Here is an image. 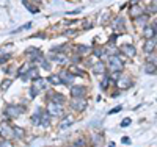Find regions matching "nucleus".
I'll return each instance as SVG.
<instances>
[{"label": "nucleus", "instance_id": "1", "mask_svg": "<svg viewBox=\"0 0 157 147\" xmlns=\"http://www.w3.org/2000/svg\"><path fill=\"white\" fill-rule=\"evenodd\" d=\"M105 64H107V71H110V72H123V69H124V60L121 55L109 57Z\"/></svg>", "mask_w": 157, "mask_h": 147}, {"label": "nucleus", "instance_id": "2", "mask_svg": "<svg viewBox=\"0 0 157 147\" xmlns=\"http://www.w3.org/2000/svg\"><path fill=\"white\" fill-rule=\"evenodd\" d=\"M22 113H25V106L24 105H16V103H11L5 108V116L8 119H16L19 117Z\"/></svg>", "mask_w": 157, "mask_h": 147}, {"label": "nucleus", "instance_id": "3", "mask_svg": "<svg viewBox=\"0 0 157 147\" xmlns=\"http://www.w3.org/2000/svg\"><path fill=\"white\" fill-rule=\"evenodd\" d=\"M24 55L29 58V61L35 66V63H41L43 61V52L39 50L38 47H30L24 52Z\"/></svg>", "mask_w": 157, "mask_h": 147}, {"label": "nucleus", "instance_id": "4", "mask_svg": "<svg viewBox=\"0 0 157 147\" xmlns=\"http://www.w3.org/2000/svg\"><path fill=\"white\" fill-rule=\"evenodd\" d=\"M0 138L2 139H11L14 138V131H13V125L6 121L0 122Z\"/></svg>", "mask_w": 157, "mask_h": 147}, {"label": "nucleus", "instance_id": "5", "mask_svg": "<svg viewBox=\"0 0 157 147\" xmlns=\"http://www.w3.org/2000/svg\"><path fill=\"white\" fill-rule=\"evenodd\" d=\"M46 111L49 113L50 117H60L63 116V105H58V103H54V102H47V106H46Z\"/></svg>", "mask_w": 157, "mask_h": 147}, {"label": "nucleus", "instance_id": "6", "mask_svg": "<svg viewBox=\"0 0 157 147\" xmlns=\"http://www.w3.org/2000/svg\"><path fill=\"white\" fill-rule=\"evenodd\" d=\"M69 94L72 99H83L86 96V88L83 85H72L69 88Z\"/></svg>", "mask_w": 157, "mask_h": 147}, {"label": "nucleus", "instance_id": "7", "mask_svg": "<svg viewBox=\"0 0 157 147\" xmlns=\"http://www.w3.org/2000/svg\"><path fill=\"white\" fill-rule=\"evenodd\" d=\"M58 77H60V80H61V83L64 85V86H72L74 85V80H75V77L68 71V69H63V71H60L58 72Z\"/></svg>", "mask_w": 157, "mask_h": 147}, {"label": "nucleus", "instance_id": "8", "mask_svg": "<svg viewBox=\"0 0 157 147\" xmlns=\"http://www.w3.org/2000/svg\"><path fill=\"white\" fill-rule=\"evenodd\" d=\"M115 85L120 88V91H126V89H129V88H132L134 82H132V78H130V77H127V75H121V77L115 82Z\"/></svg>", "mask_w": 157, "mask_h": 147}, {"label": "nucleus", "instance_id": "9", "mask_svg": "<svg viewBox=\"0 0 157 147\" xmlns=\"http://www.w3.org/2000/svg\"><path fill=\"white\" fill-rule=\"evenodd\" d=\"M69 105H71V108H72V110H75V111H78V113H82V111L86 110L88 102H86L85 97H83V99H72Z\"/></svg>", "mask_w": 157, "mask_h": 147}, {"label": "nucleus", "instance_id": "10", "mask_svg": "<svg viewBox=\"0 0 157 147\" xmlns=\"http://www.w3.org/2000/svg\"><path fill=\"white\" fill-rule=\"evenodd\" d=\"M120 52H121V55H124V57H127V58H134V57L137 55V49H135V46H132V44H124V46H121V47H120Z\"/></svg>", "mask_w": 157, "mask_h": 147}, {"label": "nucleus", "instance_id": "11", "mask_svg": "<svg viewBox=\"0 0 157 147\" xmlns=\"http://www.w3.org/2000/svg\"><path fill=\"white\" fill-rule=\"evenodd\" d=\"M91 71H93V74L94 75H104V74H107L109 71H107V64H105V61H102V60H99L93 68H91Z\"/></svg>", "mask_w": 157, "mask_h": 147}, {"label": "nucleus", "instance_id": "12", "mask_svg": "<svg viewBox=\"0 0 157 147\" xmlns=\"http://www.w3.org/2000/svg\"><path fill=\"white\" fill-rule=\"evenodd\" d=\"M157 49V38H151V39H146L145 41V46H143V50H145V53L148 55V53H152L155 52Z\"/></svg>", "mask_w": 157, "mask_h": 147}, {"label": "nucleus", "instance_id": "13", "mask_svg": "<svg viewBox=\"0 0 157 147\" xmlns=\"http://www.w3.org/2000/svg\"><path fill=\"white\" fill-rule=\"evenodd\" d=\"M33 86L38 89V91H43V89H47L50 85L47 82V78H43V77H38L33 80Z\"/></svg>", "mask_w": 157, "mask_h": 147}, {"label": "nucleus", "instance_id": "14", "mask_svg": "<svg viewBox=\"0 0 157 147\" xmlns=\"http://www.w3.org/2000/svg\"><path fill=\"white\" fill-rule=\"evenodd\" d=\"M141 14H145V8H141L140 5H130V9H129V16L130 17L137 19Z\"/></svg>", "mask_w": 157, "mask_h": 147}, {"label": "nucleus", "instance_id": "15", "mask_svg": "<svg viewBox=\"0 0 157 147\" xmlns=\"http://www.w3.org/2000/svg\"><path fill=\"white\" fill-rule=\"evenodd\" d=\"M74 116L72 114H68V116H64L63 119H61V122H60V130H66V128H69L72 124H74Z\"/></svg>", "mask_w": 157, "mask_h": 147}, {"label": "nucleus", "instance_id": "16", "mask_svg": "<svg viewBox=\"0 0 157 147\" xmlns=\"http://www.w3.org/2000/svg\"><path fill=\"white\" fill-rule=\"evenodd\" d=\"M91 50H93V47H90V46H75V53L77 55H80V57H88L91 55Z\"/></svg>", "mask_w": 157, "mask_h": 147}, {"label": "nucleus", "instance_id": "17", "mask_svg": "<svg viewBox=\"0 0 157 147\" xmlns=\"http://www.w3.org/2000/svg\"><path fill=\"white\" fill-rule=\"evenodd\" d=\"M39 77V72H38V68L36 66H33V68L25 74V75H22L21 77V80H24V82H27V80H35V78H38Z\"/></svg>", "mask_w": 157, "mask_h": 147}, {"label": "nucleus", "instance_id": "18", "mask_svg": "<svg viewBox=\"0 0 157 147\" xmlns=\"http://www.w3.org/2000/svg\"><path fill=\"white\" fill-rule=\"evenodd\" d=\"M43 108H36V111L33 113V116H32V119H30V122H32V125H35V127H39V124H41V114H43Z\"/></svg>", "mask_w": 157, "mask_h": 147}, {"label": "nucleus", "instance_id": "19", "mask_svg": "<svg viewBox=\"0 0 157 147\" xmlns=\"http://www.w3.org/2000/svg\"><path fill=\"white\" fill-rule=\"evenodd\" d=\"M112 28L120 30V31H124V19H123L121 16L115 17V19H113V22H112Z\"/></svg>", "mask_w": 157, "mask_h": 147}, {"label": "nucleus", "instance_id": "20", "mask_svg": "<svg viewBox=\"0 0 157 147\" xmlns=\"http://www.w3.org/2000/svg\"><path fill=\"white\" fill-rule=\"evenodd\" d=\"M32 68H33V64H32L30 61H25V63H24V64L21 66V68L17 69V74H16V75H17V77L21 78L22 75H25V74H27V72H29V71H30Z\"/></svg>", "mask_w": 157, "mask_h": 147}, {"label": "nucleus", "instance_id": "21", "mask_svg": "<svg viewBox=\"0 0 157 147\" xmlns=\"http://www.w3.org/2000/svg\"><path fill=\"white\" fill-rule=\"evenodd\" d=\"M50 58H52V61H55L58 64H66L68 60H69L64 53H55V55H50Z\"/></svg>", "mask_w": 157, "mask_h": 147}, {"label": "nucleus", "instance_id": "22", "mask_svg": "<svg viewBox=\"0 0 157 147\" xmlns=\"http://www.w3.org/2000/svg\"><path fill=\"white\" fill-rule=\"evenodd\" d=\"M143 72L149 74V75H155L157 74V66L152 64V63H145V66H143Z\"/></svg>", "mask_w": 157, "mask_h": 147}, {"label": "nucleus", "instance_id": "23", "mask_svg": "<svg viewBox=\"0 0 157 147\" xmlns=\"http://www.w3.org/2000/svg\"><path fill=\"white\" fill-rule=\"evenodd\" d=\"M49 100L54 102V103H58V105H63L64 103V96L61 94V92H52V96H50Z\"/></svg>", "mask_w": 157, "mask_h": 147}, {"label": "nucleus", "instance_id": "24", "mask_svg": "<svg viewBox=\"0 0 157 147\" xmlns=\"http://www.w3.org/2000/svg\"><path fill=\"white\" fill-rule=\"evenodd\" d=\"M47 82H49V85H50V86H58V85H63V83H61V80H60V77H58V74H50V75L47 77Z\"/></svg>", "mask_w": 157, "mask_h": 147}, {"label": "nucleus", "instance_id": "25", "mask_svg": "<svg viewBox=\"0 0 157 147\" xmlns=\"http://www.w3.org/2000/svg\"><path fill=\"white\" fill-rule=\"evenodd\" d=\"M110 83H113V82H112V78H110V74H109V72H107V74H104V75H102V82H101V89H102V91H105V89L109 88Z\"/></svg>", "mask_w": 157, "mask_h": 147}, {"label": "nucleus", "instance_id": "26", "mask_svg": "<svg viewBox=\"0 0 157 147\" xmlns=\"http://www.w3.org/2000/svg\"><path fill=\"white\" fill-rule=\"evenodd\" d=\"M148 22H149V16L146 14H141V16H138L137 19H134V24H137V25H143V27H146L148 25Z\"/></svg>", "mask_w": 157, "mask_h": 147}, {"label": "nucleus", "instance_id": "27", "mask_svg": "<svg viewBox=\"0 0 157 147\" xmlns=\"http://www.w3.org/2000/svg\"><path fill=\"white\" fill-rule=\"evenodd\" d=\"M39 125H41L43 128H47L49 125H50V116H49V113L44 110L43 111V114H41V124H39Z\"/></svg>", "mask_w": 157, "mask_h": 147}, {"label": "nucleus", "instance_id": "28", "mask_svg": "<svg viewBox=\"0 0 157 147\" xmlns=\"http://www.w3.org/2000/svg\"><path fill=\"white\" fill-rule=\"evenodd\" d=\"M143 36H145V39H151V38H155V33H154V30L151 28V25H146V27H143Z\"/></svg>", "mask_w": 157, "mask_h": 147}, {"label": "nucleus", "instance_id": "29", "mask_svg": "<svg viewBox=\"0 0 157 147\" xmlns=\"http://www.w3.org/2000/svg\"><path fill=\"white\" fill-rule=\"evenodd\" d=\"M22 5H24L25 8H27V9L32 13V14H36V13L39 11V9H38V6H36V5H32V3L29 2V0H22Z\"/></svg>", "mask_w": 157, "mask_h": 147}, {"label": "nucleus", "instance_id": "30", "mask_svg": "<svg viewBox=\"0 0 157 147\" xmlns=\"http://www.w3.org/2000/svg\"><path fill=\"white\" fill-rule=\"evenodd\" d=\"M13 131H14V138H24L25 136V130L19 125H13Z\"/></svg>", "mask_w": 157, "mask_h": 147}, {"label": "nucleus", "instance_id": "31", "mask_svg": "<svg viewBox=\"0 0 157 147\" xmlns=\"http://www.w3.org/2000/svg\"><path fill=\"white\" fill-rule=\"evenodd\" d=\"M68 71H69V72H71L74 77H75V75H78V77H83V71H82V69H78V68H77V64H71Z\"/></svg>", "mask_w": 157, "mask_h": 147}, {"label": "nucleus", "instance_id": "32", "mask_svg": "<svg viewBox=\"0 0 157 147\" xmlns=\"http://www.w3.org/2000/svg\"><path fill=\"white\" fill-rule=\"evenodd\" d=\"M86 145H88V141H86L83 136L77 138V139L72 142V147H86Z\"/></svg>", "mask_w": 157, "mask_h": 147}, {"label": "nucleus", "instance_id": "33", "mask_svg": "<svg viewBox=\"0 0 157 147\" xmlns=\"http://www.w3.org/2000/svg\"><path fill=\"white\" fill-rule=\"evenodd\" d=\"M145 13H146L148 16H149V14H155V13H157V0H152L151 5H149V8L145 9Z\"/></svg>", "mask_w": 157, "mask_h": 147}, {"label": "nucleus", "instance_id": "34", "mask_svg": "<svg viewBox=\"0 0 157 147\" xmlns=\"http://www.w3.org/2000/svg\"><path fill=\"white\" fill-rule=\"evenodd\" d=\"M146 63H152V64L157 66V55H155V52L148 53V55H146Z\"/></svg>", "mask_w": 157, "mask_h": 147}, {"label": "nucleus", "instance_id": "35", "mask_svg": "<svg viewBox=\"0 0 157 147\" xmlns=\"http://www.w3.org/2000/svg\"><path fill=\"white\" fill-rule=\"evenodd\" d=\"M11 85H13V80H11V78H5L3 82H2V86H0V89H2V91H6Z\"/></svg>", "mask_w": 157, "mask_h": 147}, {"label": "nucleus", "instance_id": "36", "mask_svg": "<svg viewBox=\"0 0 157 147\" xmlns=\"http://www.w3.org/2000/svg\"><path fill=\"white\" fill-rule=\"evenodd\" d=\"M38 94H39V91H38V89H36V88L32 85V86L29 88V97H30V99H35Z\"/></svg>", "mask_w": 157, "mask_h": 147}, {"label": "nucleus", "instance_id": "37", "mask_svg": "<svg viewBox=\"0 0 157 147\" xmlns=\"http://www.w3.org/2000/svg\"><path fill=\"white\" fill-rule=\"evenodd\" d=\"M102 135H101V133H94V135H93V144H101L102 142Z\"/></svg>", "mask_w": 157, "mask_h": 147}, {"label": "nucleus", "instance_id": "38", "mask_svg": "<svg viewBox=\"0 0 157 147\" xmlns=\"http://www.w3.org/2000/svg\"><path fill=\"white\" fill-rule=\"evenodd\" d=\"M8 60H11V53H3V55H0V64H5Z\"/></svg>", "mask_w": 157, "mask_h": 147}, {"label": "nucleus", "instance_id": "39", "mask_svg": "<svg viewBox=\"0 0 157 147\" xmlns=\"http://www.w3.org/2000/svg\"><path fill=\"white\" fill-rule=\"evenodd\" d=\"M41 68H43L44 71H47V72H49V71L52 69V66H50V63H49V61L43 60V61H41Z\"/></svg>", "mask_w": 157, "mask_h": 147}, {"label": "nucleus", "instance_id": "40", "mask_svg": "<svg viewBox=\"0 0 157 147\" xmlns=\"http://www.w3.org/2000/svg\"><path fill=\"white\" fill-rule=\"evenodd\" d=\"M0 147H14V145H13V142L10 139H2L0 141Z\"/></svg>", "mask_w": 157, "mask_h": 147}, {"label": "nucleus", "instance_id": "41", "mask_svg": "<svg viewBox=\"0 0 157 147\" xmlns=\"http://www.w3.org/2000/svg\"><path fill=\"white\" fill-rule=\"evenodd\" d=\"M80 58H82V57H80V55H77V53H75V55H72V57H71V61H72V64H78V63L82 61Z\"/></svg>", "mask_w": 157, "mask_h": 147}, {"label": "nucleus", "instance_id": "42", "mask_svg": "<svg viewBox=\"0 0 157 147\" xmlns=\"http://www.w3.org/2000/svg\"><path fill=\"white\" fill-rule=\"evenodd\" d=\"M30 27H32V24H25V25L19 27L17 30H14V31H13V33H17V31H22V30H27V28H30Z\"/></svg>", "mask_w": 157, "mask_h": 147}, {"label": "nucleus", "instance_id": "43", "mask_svg": "<svg viewBox=\"0 0 157 147\" xmlns=\"http://www.w3.org/2000/svg\"><path fill=\"white\" fill-rule=\"evenodd\" d=\"M130 124H132V121H130V117H126V119H123V122H121V127H129Z\"/></svg>", "mask_w": 157, "mask_h": 147}, {"label": "nucleus", "instance_id": "44", "mask_svg": "<svg viewBox=\"0 0 157 147\" xmlns=\"http://www.w3.org/2000/svg\"><path fill=\"white\" fill-rule=\"evenodd\" d=\"M121 110H123V106H115L113 110H110V111H109V114H116V113H120Z\"/></svg>", "mask_w": 157, "mask_h": 147}, {"label": "nucleus", "instance_id": "45", "mask_svg": "<svg viewBox=\"0 0 157 147\" xmlns=\"http://www.w3.org/2000/svg\"><path fill=\"white\" fill-rule=\"evenodd\" d=\"M64 35H66V36H75V35H77V30H75V28H72V30H66V31H64Z\"/></svg>", "mask_w": 157, "mask_h": 147}, {"label": "nucleus", "instance_id": "46", "mask_svg": "<svg viewBox=\"0 0 157 147\" xmlns=\"http://www.w3.org/2000/svg\"><path fill=\"white\" fill-rule=\"evenodd\" d=\"M149 25H151V28L154 30V33L157 35V20H154V22H152V24H149Z\"/></svg>", "mask_w": 157, "mask_h": 147}, {"label": "nucleus", "instance_id": "47", "mask_svg": "<svg viewBox=\"0 0 157 147\" xmlns=\"http://www.w3.org/2000/svg\"><path fill=\"white\" fill-rule=\"evenodd\" d=\"M91 27H93V25H91V24H90L88 20H86V24L83 22V30H90V28H91Z\"/></svg>", "mask_w": 157, "mask_h": 147}, {"label": "nucleus", "instance_id": "48", "mask_svg": "<svg viewBox=\"0 0 157 147\" xmlns=\"http://www.w3.org/2000/svg\"><path fill=\"white\" fill-rule=\"evenodd\" d=\"M130 5H140V0H129Z\"/></svg>", "mask_w": 157, "mask_h": 147}, {"label": "nucleus", "instance_id": "49", "mask_svg": "<svg viewBox=\"0 0 157 147\" xmlns=\"http://www.w3.org/2000/svg\"><path fill=\"white\" fill-rule=\"evenodd\" d=\"M120 94H121V91H120V89H118V91H115V92H113V94H112V97H118V96H120Z\"/></svg>", "mask_w": 157, "mask_h": 147}, {"label": "nucleus", "instance_id": "50", "mask_svg": "<svg viewBox=\"0 0 157 147\" xmlns=\"http://www.w3.org/2000/svg\"><path fill=\"white\" fill-rule=\"evenodd\" d=\"M121 141H123V142H124V144H129V142H130V141H129V138H123V139H121Z\"/></svg>", "mask_w": 157, "mask_h": 147}, {"label": "nucleus", "instance_id": "51", "mask_svg": "<svg viewBox=\"0 0 157 147\" xmlns=\"http://www.w3.org/2000/svg\"><path fill=\"white\" fill-rule=\"evenodd\" d=\"M110 147H115V142H110Z\"/></svg>", "mask_w": 157, "mask_h": 147}]
</instances>
